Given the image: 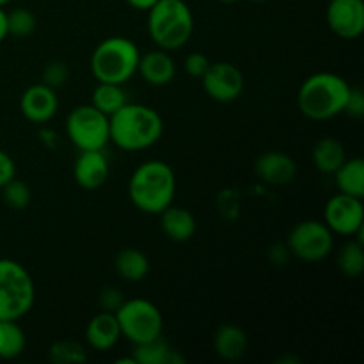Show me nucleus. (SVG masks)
<instances>
[{"label": "nucleus", "instance_id": "4468645a", "mask_svg": "<svg viewBox=\"0 0 364 364\" xmlns=\"http://www.w3.org/2000/svg\"><path fill=\"white\" fill-rule=\"evenodd\" d=\"M110 166L103 149L80 151L73 164V178L78 187L85 191H96L109 180Z\"/></svg>", "mask_w": 364, "mask_h": 364}, {"label": "nucleus", "instance_id": "1a4fd4ad", "mask_svg": "<svg viewBox=\"0 0 364 364\" xmlns=\"http://www.w3.org/2000/svg\"><path fill=\"white\" fill-rule=\"evenodd\" d=\"M287 247L290 251V256L301 259V262H322L333 252L334 233L322 220H301L288 233Z\"/></svg>", "mask_w": 364, "mask_h": 364}, {"label": "nucleus", "instance_id": "5701e85b", "mask_svg": "<svg viewBox=\"0 0 364 364\" xmlns=\"http://www.w3.org/2000/svg\"><path fill=\"white\" fill-rule=\"evenodd\" d=\"M336 187L341 194L354 196V198H364V160L347 159L341 164L340 169L334 173Z\"/></svg>", "mask_w": 364, "mask_h": 364}, {"label": "nucleus", "instance_id": "cd10ccee", "mask_svg": "<svg viewBox=\"0 0 364 364\" xmlns=\"http://www.w3.org/2000/svg\"><path fill=\"white\" fill-rule=\"evenodd\" d=\"M38 27L36 14L31 9L18 7L7 13V34L14 38H27Z\"/></svg>", "mask_w": 364, "mask_h": 364}, {"label": "nucleus", "instance_id": "c85d7f7f", "mask_svg": "<svg viewBox=\"0 0 364 364\" xmlns=\"http://www.w3.org/2000/svg\"><path fill=\"white\" fill-rule=\"evenodd\" d=\"M0 191H2V199L6 203V206H9L14 212H21V210L28 208V205H31L32 192L25 181L13 178Z\"/></svg>", "mask_w": 364, "mask_h": 364}, {"label": "nucleus", "instance_id": "ddd939ff", "mask_svg": "<svg viewBox=\"0 0 364 364\" xmlns=\"http://www.w3.org/2000/svg\"><path fill=\"white\" fill-rule=\"evenodd\" d=\"M20 110L27 121L34 124H46L59 110V98L55 89L46 84H34L23 91L20 98Z\"/></svg>", "mask_w": 364, "mask_h": 364}, {"label": "nucleus", "instance_id": "393cba45", "mask_svg": "<svg viewBox=\"0 0 364 364\" xmlns=\"http://www.w3.org/2000/svg\"><path fill=\"white\" fill-rule=\"evenodd\" d=\"M27 347V336L18 320H0V359H16Z\"/></svg>", "mask_w": 364, "mask_h": 364}, {"label": "nucleus", "instance_id": "f257e3e1", "mask_svg": "<svg viewBox=\"0 0 364 364\" xmlns=\"http://www.w3.org/2000/svg\"><path fill=\"white\" fill-rule=\"evenodd\" d=\"M176 194V174L164 160L142 162L128 181V198L132 205L148 215H160L173 205Z\"/></svg>", "mask_w": 364, "mask_h": 364}, {"label": "nucleus", "instance_id": "412c9836", "mask_svg": "<svg viewBox=\"0 0 364 364\" xmlns=\"http://www.w3.org/2000/svg\"><path fill=\"white\" fill-rule=\"evenodd\" d=\"M313 164L316 171L323 174H334L341 167V164L347 160L343 144L334 137H322L315 142L311 151Z\"/></svg>", "mask_w": 364, "mask_h": 364}, {"label": "nucleus", "instance_id": "a878e982", "mask_svg": "<svg viewBox=\"0 0 364 364\" xmlns=\"http://www.w3.org/2000/svg\"><path fill=\"white\" fill-rule=\"evenodd\" d=\"M338 270L345 277H359L364 272V247L359 240H350L340 249L336 258Z\"/></svg>", "mask_w": 364, "mask_h": 364}, {"label": "nucleus", "instance_id": "6e6552de", "mask_svg": "<svg viewBox=\"0 0 364 364\" xmlns=\"http://www.w3.org/2000/svg\"><path fill=\"white\" fill-rule=\"evenodd\" d=\"M66 135L78 151L105 149L110 142L109 116L91 103L75 107L66 117Z\"/></svg>", "mask_w": 364, "mask_h": 364}, {"label": "nucleus", "instance_id": "ea45409f", "mask_svg": "<svg viewBox=\"0 0 364 364\" xmlns=\"http://www.w3.org/2000/svg\"><path fill=\"white\" fill-rule=\"evenodd\" d=\"M247 2H255V4H262V2H269V0H247Z\"/></svg>", "mask_w": 364, "mask_h": 364}, {"label": "nucleus", "instance_id": "0eeeda50", "mask_svg": "<svg viewBox=\"0 0 364 364\" xmlns=\"http://www.w3.org/2000/svg\"><path fill=\"white\" fill-rule=\"evenodd\" d=\"M121 336L132 343L155 340L164 333V316L156 304L148 299H124L116 313Z\"/></svg>", "mask_w": 364, "mask_h": 364}, {"label": "nucleus", "instance_id": "a211bd4d", "mask_svg": "<svg viewBox=\"0 0 364 364\" xmlns=\"http://www.w3.org/2000/svg\"><path fill=\"white\" fill-rule=\"evenodd\" d=\"M160 228H162V231L169 240L183 244V242H188L196 235L198 220H196L194 213L191 210L183 208V206L171 205L160 213Z\"/></svg>", "mask_w": 364, "mask_h": 364}, {"label": "nucleus", "instance_id": "f8f14e48", "mask_svg": "<svg viewBox=\"0 0 364 364\" xmlns=\"http://www.w3.org/2000/svg\"><path fill=\"white\" fill-rule=\"evenodd\" d=\"M327 25L341 39H358L364 32L363 0H329Z\"/></svg>", "mask_w": 364, "mask_h": 364}, {"label": "nucleus", "instance_id": "2eb2a0df", "mask_svg": "<svg viewBox=\"0 0 364 364\" xmlns=\"http://www.w3.org/2000/svg\"><path fill=\"white\" fill-rule=\"evenodd\" d=\"M255 173L263 183L284 187L297 176V162L284 151H267L256 160Z\"/></svg>", "mask_w": 364, "mask_h": 364}, {"label": "nucleus", "instance_id": "bb28decb", "mask_svg": "<svg viewBox=\"0 0 364 364\" xmlns=\"http://www.w3.org/2000/svg\"><path fill=\"white\" fill-rule=\"evenodd\" d=\"M50 361L55 364H71L84 363L87 359L84 345L75 340H59L50 347L48 352Z\"/></svg>", "mask_w": 364, "mask_h": 364}, {"label": "nucleus", "instance_id": "39448f33", "mask_svg": "<svg viewBox=\"0 0 364 364\" xmlns=\"http://www.w3.org/2000/svg\"><path fill=\"white\" fill-rule=\"evenodd\" d=\"M141 50L132 39L112 36L100 43L91 55V73L98 82L124 85L137 73Z\"/></svg>", "mask_w": 364, "mask_h": 364}, {"label": "nucleus", "instance_id": "e433bc0d", "mask_svg": "<svg viewBox=\"0 0 364 364\" xmlns=\"http://www.w3.org/2000/svg\"><path fill=\"white\" fill-rule=\"evenodd\" d=\"M7 11H4V7H0V43L7 38Z\"/></svg>", "mask_w": 364, "mask_h": 364}, {"label": "nucleus", "instance_id": "9b49d317", "mask_svg": "<svg viewBox=\"0 0 364 364\" xmlns=\"http://www.w3.org/2000/svg\"><path fill=\"white\" fill-rule=\"evenodd\" d=\"M201 84L208 98L219 103H231L244 92V75L231 63H212L201 77Z\"/></svg>", "mask_w": 364, "mask_h": 364}, {"label": "nucleus", "instance_id": "6ab92c4d", "mask_svg": "<svg viewBox=\"0 0 364 364\" xmlns=\"http://www.w3.org/2000/svg\"><path fill=\"white\" fill-rule=\"evenodd\" d=\"M249 348V338L242 327L224 323L213 334V350L224 361H238Z\"/></svg>", "mask_w": 364, "mask_h": 364}, {"label": "nucleus", "instance_id": "c9c22d12", "mask_svg": "<svg viewBox=\"0 0 364 364\" xmlns=\"http://www.w3.org/2000/svg\"><path fill=\"white\" fill-rule=\"evenodd\" d=\"M156 2H159V0H127L128 6L134 7V9L137 11H149Z\"/></svg>", "mask_w": 364, "mask_h": 364}, {"label": "nucleus", "instance_id": "7c9ffc66", "mask_svg": "<svg viewBox=\"0 0 364 364\" xmlns=\"http://www.w3.org/2000/svg\"><path fill=\"white\" fill-rule=\"evenodd\" d=\"M123 302H124V297H123V294H121L119 288L107 287V288H103L98 295V304H100V308H102V311L116 313Z\"/></svg>", "mask_w": 364, "mask_h": 364}, {"label": "nucleus", "instance_id": "4be33fe9", "mask_svg": "<svg viewBox=\"0 0 364 364\" xmlns=\"http://www.w3.org/2000/svg\"><path fill=\"white\" fill-rule=\"evenodd\" d=\"M114 269L117 276L128 283H139L149 274V259L144 252L135 247L121 249L114 259Z\"/></svg>", "mask_w": 364, "mask_h": 364}, {"label": "nucleus", "instance_id": "72a5a7b5", "mask_svg": "<svg viewBox=\"0 0 364 364\" xmlns=\"http://www.w3.org/2000/svg\"><path fill=\"white\" fill-rule=\"evenodd\" d=\"M16 178V164L7 151L0 149V188Z\"/></svg>", "mask_w": 364, "mask_h": 364}, {"label": "nucleus", "instance_id": "f704fd0d", "mask_svg": "<svg viewBox=\"0 0 364 364\" xmlns=\"http://www.w3.org/2000/svg\"><path fill=\"white\" fill-rule=\"evenodd\" d=\"M39 141H41L46 148L52 149V151L60 146L59 134H57L55 130H52V128H46V127H43L41 130H39Z\"/></svg>", "mask_w": 364, "mask_h": 364}, {"label": "nucleus", "instance_id": "c756f323", "mask_svg": "<svg viewBox=\"0 0 364 364\" xmlns=\"http://www.w3.org/2000/svg\"><path fill=\"white\" fill-rule=\"evenodd\" d=\"M41 77L43 84H46L52 89H59L63 87L68 82V78H70V68H68V64L63 63V60H52V63H48L45 66Z\"/></svg>", "mask_w": 364, "mask_h": 364}, {"label": "nucleus", "instance_id": "423d86ee", "mask_svg": "<svg viewBox=\"0 0 364 364\" xmlns=\"http://www.w3.org/2000/svg\"><path fill=\"white\" fill-rule=\"evenodd\" d=\"M36 301L34 279L20 262L0 258V320H20Z\"/></svg>", "mask_w": 364, "mask_h": 364}, {"label": "nucleus", "instance_id": "aec40b11", "mask_svg": "<svg viewBox=\"0 0 364 364\" xmlns=\"http://www.w3.org/2000/svg\"><path fill=\"white\" fill-rule=\"evenodd\" d=\"M132 359L135 364H180L185 359L171 348V345L164 340V336L155 340L135 343L132 350Z\"/></svg>", "mask_w": 364, "mask_h": 364}, {"label": "nucleus", "instance_id": "2f4dec72", "mask_svg": "<svg viewBox=\"0 0 364 364\" xmlns=\"http://www.w3.org/2000/svg\"><path fill=\"white\" fill-rule=\"evenodd\" d=\"M210 59L205 55L203 52H192L188 53L187 57H185V63H183V68L185 71H187L191 77L194 78H201L203 75L206 73V70H208L210 66Z\"/></svg>", "mask_w": 364, "mask_h": 364}, {"label": "nucleus", "instance_id": "4c0bfd02", "mask_svg": "<svg viewBox=\"0 0 364 364\" xmlns=\"http://www.w3.org/2000/svg\"><path fill=\"white\" fill-rule=\"evenodd\" d=\"M219 2H223V4H228V6H230V4H235V2H238V0H219Z\"/></svg>", "mask_w": 364, "mask_h": 364}, {"label": "nucleus", "instance_id": "f03ea898", "mask_svg": "<svg viewBox=\"0 0 364 364\" xmlns=\"http://www.w3.org/2000/svg\"><path fill=\"white\" fill-rule=\"evenodd\" d=\"M110 142L123 151H142L160 141L164 121L155 109L142 103H124L109 117Z\"/></svg>", "mask_w": 364, "mask_h": 364}, {"label": "nucleus", "instance_id": "20e7f679", "mask_svg": "<svg viewBox=\"0 0 364 364\" xmlns=\"http://www.w3.org/2000/svg\"><path fill=\"white\" fill-rule=\"evenodd\" d=\"M148 32L159 48L180 50L194 34V14L183 0H159L148 11Z\"/></svg>", "mask_w": 364, "mask_h": 364}, {"label": "nucleus", "instance_id": "f3484780", "mask_svg": "<svg viewBox=\"0 0 364 364\" xmlns=\"http://www.w3.org/2000/svg\"><path fill=\"white\" fill-rule=\"evenodd\" d=\"M121 329L114 313L100 311L92 316L85 327V341L96 352L112 350L121 340Z\"/></svg>", "mask_w": 364, "mask_h": 364}, {"label": "nucleus", "instance_id": "7ed1b4c3", "mask_svg": "<svg viewBox=\"0 0 364 364\" xmlns=\"http://www.w3.org/2000/svg\"><path fill=\"white\" fill-rule=\"evenodd\" d=\"M350 87L343 77L331 71L309 75L299 89V109L311 121L333 119L343 114Z\"/></svg>", "mask_w": 364, "mask_h": 364}, {"label": "nucleus", "instance_id": "473e14b6", "mask_svg": "<svg viewBox=\"0 0 364 364\" xmlns=\"http://www.w3.org/2000/svg\"><path fill=\"white\" fill-rule=\"evenodd\" d=\"M343 114H348L350 117L364 116V95L359 87H350L347 103H345Z\"/></svg>", "mask_w": 364, "mask_h": 364}, {"label": "nucleus", "instance_id": "dca6fc26", "mask_svg": "<svg viewBox=\"0 0 364 364\" xmlns=\"http://www.w3.org/2000/svg\"><path fill=\"white\" fill-rule=\"evenodd\" d=\"M137 73L141 75L146 84L164 87V85L171 84L176 77V64H174L169 52L156 48L151 52L141 53Z\"/></svg>", "mask_w": 364, "mask_h": 364}, {"label": "nucleus", "instance_id": "58836bf2", "mask_svg": "<svg viewBox=\"0 0 364 364\" xmlns=\"http://www.w3.org/2000/svg\"><path fill=\"white\" fill-rule=\"evenodd\" d=\"M11 0H0V7H4V6H7V4H9Z\"/></svg>", "mask_w": 364, "mask_h": 364}, {"label": "nucleus", "instance_id": "9d476101", "mask_svg": "<svg viewBox=\"0 0 364 364\" xmlns=\"http://www.w3.org/2000/svg\"><path fill=\"white\" fill-rule=\"evenodd\" d=\"M323 223L334 235L358 237L363 244L364 233V206L361 198L347 194H336L327 201L323 210Z\"/></svg>", "mask_w": 364, "mask_h": 364}, {"label": "nucleus", "instance_id": "b1692460", "mask_svg": "<svg viewBox=\"0 0 364 364\" xmlns=\"http://www.w3.org/2000/svg\"><path fill=\"white\" fill-rule=\"evenodd\" d=\"M128 103L127 91L121 84H107V82H98L92 89L91 105H95L100 112L105 116H112L121 107Z\"/></svg>", "mask_w": 364, "mask_h": 364}]
</instances>
